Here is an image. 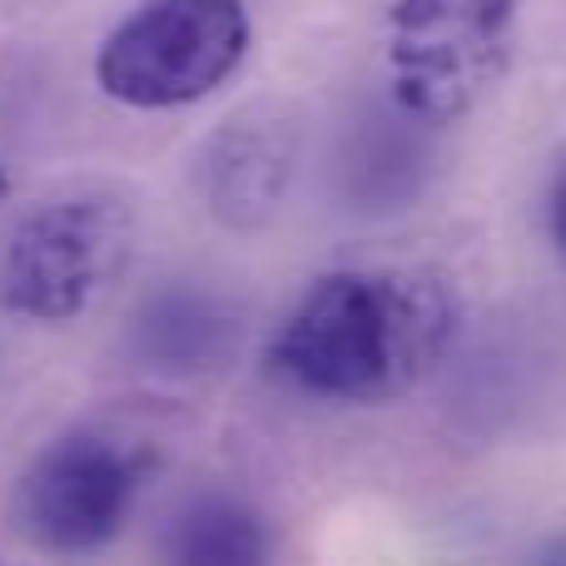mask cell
<instances>
[{
  "label": "cell",
  "instance_id": "cell-8",
  "mask_svg": "<svg viewBox=\"0 0 566 566\" xmlns=\"http://www.w3.org/2000/svg\"><path fill=\"white\" fill-rule=\"evenodd\" d=\"M234 333H239V323L214 298L189 293V289L155 293L135 313V353L149 368H165V373L214 368L234 348Z\"/></svg>",
  "mask_w": 566,
  "mask_h": 566
},
{
  "label": "cell",
  "instance_id": "cell-4",
  "mask_svg": "<svg viewBox=\"0 0 566 566\" xmlns=\"http://www.w3.org/2000/svg\"><path fill=\"white\" fill-rule=\"evenodd\" d=\"M135 254V209L85 189L40 205L15 224L0 259V303L30 323H70Z\"/></svg>",
  "mask_w": 566,
  "mask_h": 566
},
{
  "label": "cell",
  "instance_id": "cell-11",
  "mask_svg": "<svg viewBox=\"0 0 566 566\" xmlns=\"http://www.w3.org/2000/svg\"><path fill=\"white\" fill-rule=\"evenodd\" d=\"M10 195V175H6V165H0V199Z\"/></svg>",
  "mask_w": 566,
  "mask_h": 566
},
{
  "label": "cell",
  "instance_id": "cell-3",
  "mask_svg": "<svg viewBox=\"0 0 566 566\" xmlns=\"http://www.w3.org/2000/svg\"><path fill=\"white\" fill-rule=\"evenodd\" d=\"M244 0H145L95 55V85L129 109H179L214 95L249 55Z\"/></svg>",
  "mask_w": 566,
  "mask_h": 566
},
{
  "label": "cell",
  "instance_id": "cell-2",
  "mask_svg": "<svg viewBox=\"0 0 566 566\" xmlns=\"http://www.w3.org/2000/svg\"><path fill=\"white\" fill-rule=\"evenodd\" d=\"M522 0H392L388 95L418 125H458L507 80Z\"/></svg>",
  "mask_w": 566,
  "mask_h": 566
},
{
  "label": "cell",
  "instance_id": "cell-5",
  "mask_svg": "<svg viewBox=\"0 0 566 566\" xmlns=\"http://www.w3.org/2000/svg\"><path fill=\"white\" fill-rule=\"evenodd\" d=\"M149 468L155 458L135 442L109 432H65L20 472L10 522L50 557H90L125 532Z\"/></svg>",
  "mask_w": 566,
  "mask_h": 566
},
{
  "label": "cell",
  "instance_id": "cell-1",
  "mask_svg": "<svg viewBox=\"0 0 566 566\" xmlns=\"http://www.w3.org/2000/svg\"><path fill=\"white\" fill-rule=\"evenodd\" d=\"M458 338V298L432 269H338L298 298L269 363L333 402H392L432 378Z\"/></svg>",
  "mask_w": 566,
  "mask_h": 566
},
{
  "label": "cell",
  "instance_id": "cell-9",
  "mask_svg": "<svg viewBox=\"0 0 566 566\" xmlns=\"http://www.w3.org/2000/svg\"><path fill=\"white\" fill-rule=\"evenodd\" d=\"M422 129L418 119H408L398 109V119H363L358 139L348 149V189L363 209H382L388 199H408L418 185H408L402 175H392L388 159H408V155H428L422 149Z\"/></svg>",
  "mask_w": 566,
  "mask_h": 566
},
{
  "label": "cell",
  "instance_id": "cell-10",
  "mask_svg": "<svg viewBox=\"0 0 566 566\" xmlns=\"http://www.w3.org/2000/svg\"><path fill=\"white\" fill-rule=\"evenodd\" d=\"M552 234H557V244L566 254V169L557 175V185H552Z\"/></svg>",
  "mask_w": 566,
  "mask_h": 566
},
{
  "label": "cell",
  "instance_id": "cell-6",
  "mask_svg": "<svg viewBox=\"0 0 566 566\" xmlns=\"http://www.w3.org/2000/svg\"><path fill=\"white\" fill-rule=\"evenodd\" d=\"M293 175V135L279 119H234L209 145L205 189L224 224L254 229L274 214Z\"/></svg>",
  "mask_w": 566,
  "mask_h": 566
},
{
  "label": "cell",
  "instance_id": "cell-7",
  "mask_svg": "<svg viewBox=\"0 0 566 566\" xmlns=\"http://www.w3.org/2000/svg\"><path fill=\"white\" fill-rule=\"evenodd\" d=\"M159 566H274V527L254 502L205 492L169 517Z\"/></svg>",
  "mask_w": 566,
  "mask_h": 566
}]
</instances>
